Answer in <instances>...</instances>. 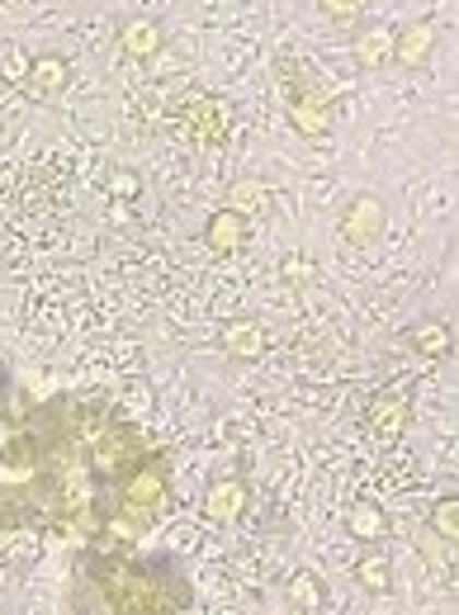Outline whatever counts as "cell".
<instances>
[{"mask_svg":"<svg viewBox=\"0 0 459 615\" xmlns=\"http://www.w3.org/2000/svg\"><path fill=\"white\" fill-rule=\"evenodd\" d=\"M432 531L446 540V545H455V535H459V497H440V502L432 507Z\"/></svg>","mask_w":459,"mask_h":615,"instance_id":"5","label":"cell"},{"mask_svg":"<svg viewBox=\"0 0 459 615\" xmlns=\"http://www.w3.org/2000/svg\"><path fill=\"white\" fill-rule=\"evenodd\" d=\"M351 535L365 540V545H379V540L389 535V517H384L375 502H355L351 507Z\"/></svg>","mask_w":459,"mask_h":615,"instance_id":"4","label":"cell"},{"mask_svg":"<svg viewBox=\"0 0 459 615\" xmlns=\"http://www.w3.org/2000/svg\"><path fill=\"white\" fill-rule=\"evenodd\" d=\"M247 502H251L247 483L223 478V483H213V488H209V502H204V511H209V521L233 525V521H242V511H247Z\"/></svg>","mask_w":459,"mask_h":615,"instance_id":"2","label":"cell"},{"mask_svg":"<svg viewBox=\"0 0 459 615\" xmlns=\"http://www.w3.org/2000/svg\"><path fill=\"white\" fill-rule=\"evenodd\" d=\"M76 615H190L195 588L176 554L81 549L71 573Z\"/></svg>","mask_w":459,"mask_h":615,"instance_id":"1","label":"cell"},{"mask_svg":"<svg viewBox=\"0 0 459 615\" xmlns=\"http://www.w3.org/2000/svg\"><path fill=\"white\" fill-rule=\"evenodd\" d=\"M355 582H361L365 592H389L393 588V564H389V554H379V549H369L355 559Z\"/></svg>","mask_w":459,"mask_h":615,"instance_id":"3","label":"cell"},{"mask_svg":"<svg viewBox=\"0 0 459 615\" xmlns=\"http://www.w3.org/2000/svg\"><path fill=\"white\" fill-rule=\"evenodd\" d=\"M290 602H294L298 611H318V606H322V582L313 578V573L290 578Z\"/></svg>","mask_w":459,"mask_h":615,"instance_id":"6","label":"cell"}]
</instances>
